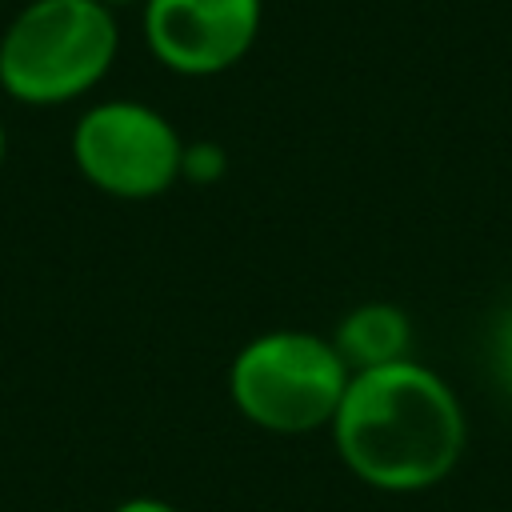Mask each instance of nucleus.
Listing matches in <instances>:
<instances>
[{
  "label": "nucleus",
  "instance_id": "1",
  "mask_svg": "<svg viewBox=\"0 0 512 512\" xmlns=\"http://www.w3.org/2000/svg\"><path fill=\"white\" fill-rule=\"evenodd\" d=\"M328 428L348 472L380 492L440 484L468 436L456 392L412 356L352 372Z\"/></svg>",
  "mask_w": 512,
  "mask_h": 512
},
{
  "label": "nucleus",
  "instance_id": "2",
  "mask_svg": "<svg viewBox=\"0 0 512 512\" xmlns=\"http://www.w3.org/2000/svg\"><path fill=\"white\" fill-rule=\"evenodd\" d=\"M120 24L100 0H28L0 32V88L52 108L88 96L116 64Z\"/></svg>",
  "mask_w": 512,
  "mask_h": 512
},
{
  "label": "nucleus",
  "instance_id": "3",
  "mask_svg": "<svg viewBox=\"0 0 512 512\" xmlns=\"http://www.w3.org/2000/svg\"><path fill=\"white\" fill-rule=\"evenodd\" d=\"M352 368L332 340L276 328L248 340L228 368V392L244 420L268 432H316L332 424Z\"/></svg>",
  "mask_w": 512,
  "mask_h": 512
},
{
  "label": "nucleus",
  "instance_id": "4",
  "mask_svg": "<svg viewBox=\"0 0 512 512\" xmlns=\"http://www.w3.org/2000/svg\"><path fill=\"white\" fill-rule=\"evenodd\" d=\"M72 160L92 188L116 200H152L180 180L184 140L144 100H100L72 128Z\"/></svg>",
  "mask_w": 512,
  "mask_h": 512
},
{
  "label": "nucleus",
  "instance_id": "5",
  "mask_svg": "<svg viewBox=\"0 0 512 512\" xmlns=\"http://www.w3.org/2000/svg\"><path fill=\"white\" fill-rule=\"evenodd\" d=\"M264 0H144V44L176 76H216L260 36Z\"/></svg>",
  "mask_w": 512,
  "mask_h": 512
},
{
  "label": "nucleus",
  "instance_id": "6",
  "mask_svg": "<svg viewBox=\"0 0 512 512\" xmlns=\"http://www.w3.org/2000/svg\"><path fill=\"white\" fill-rule=\"evenodd\" d=\"M332 344L352 372L396 364V360H408L412 352V320L404 308L384 304V300L360 304L340 320Z\"/></svg>",
  "mask_w": 512,
  "mask_h": 512
},
{
  "label": "nucleus",
  "instance_id": "7",
  "mask_svg": "<svg viewBox=\"0 0 512 512\" xmlns=\"http://www.w3.org/2000/svg\"><path fill=\"white\" fill-rule=\"evenodd\" d=\"M496 360H500V372H504V380L512 388V312L504 316V324L496 332Z\"/></svg>",
  "mask_w": 512,
  "mask_h": 512
},
{
  "label": "nucleus",
  "instance_id": "8",
  "mask_svg": "<svg viewBox=\"0 0 512 512\" xmlns=\"http://www.w3.org/2000/svg\"><path fill=\"white\" fill-rule=\"evenodd\" d=\"M112 512H180V508L160 496H132V500H120Z\"/></svg>",
  "mask_w": 512,
  "mask_h": 512
},
{
  "label": "nucleus",
  "instance_id": "9",
  "mask_svg": "<svg viewBox=\"0 0 512 512\" xmlns=\"http://www.w3.org/2000/svg\"><path fill=\"white\" fill-rule=\"evenodd\" d=\"M4 156H8V132H4V120H0V164H4Z\"/></svg>",
  "mask_w": 512,
  "mask_h": 512
},
{
  "label": "nucleus",
  "instance_id": "10",
  "mask_svg": "<svg viewBox=\"0 0 512 512\" xmlns=\"http://www.w3.org/2000/svg\"><path fill=\"white\" fill-rule=\"evenodd\" d=\"M100 4H108V8H112V12H116V8H120V4H132V0H100Z\"/></svg>",
  "mask_w": 512,
  "mask_h": 512
}]
</instances>
